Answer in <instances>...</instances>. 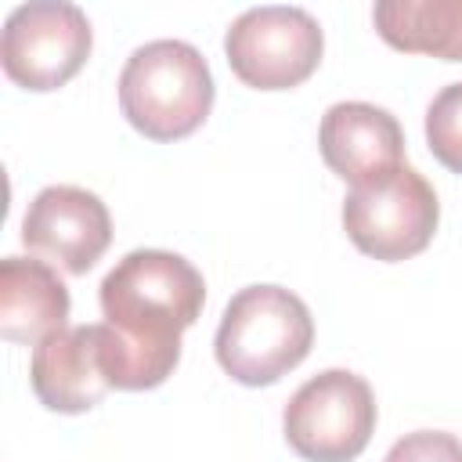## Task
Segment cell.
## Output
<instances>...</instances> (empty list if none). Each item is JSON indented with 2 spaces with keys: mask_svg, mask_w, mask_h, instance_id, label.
I'll return each instance as SVG.
<instances>
[{
  "mask_svg": "<svg viewBox=\"0 0 462 462\" xmlns=\"http://www.w3.org/2000/svg\"><path fill=\"white\" fill-rule=\"evenodd\" d=\"M97 300L101 368L112 390H155L180 361V332L199 321L206 282L180 253L134 249L101 278Z\"/></svg>",
  "mask_w": 462,
  "mask_h": 462,
  "instance_id": "cell-1",
  "label": "cell"
},
{
  "mask_svg": "<svg viewBox=\"0 0 462 462\" xmlns=\"http://www.w3.org/2000/svg\"><path fill=\"white\" fill-rule=\"evenodd\" d=\"M310 343L314 318L296 292L282 285H245L227 300L213 350L235 383L271 386L303 365Z\"/></svg>",
  "mask_w": 462,
  "mask_h": 462,
  "instance_id": "cell-2",
  "label": "cell"
},
{
  "mask_svg": "<svg viewBox=\"0 0 462 462\" xmlns=\"http://www.w3.org/2000/svg\"><path fill=\"white\" fill-rule=\"evenodd\" d=\"M213 72L188 40H152L119 72V108L148 141L191 137L213 112Z\"/></svg>",
  "mask_w": 462,
  "mask_h": 462,
  "instance_id": "cell-3",
  "label": "cell"
},
{
  "mask_svg": "<svg viewBox=\"0 0 462 462\" xmlns=\"http://www.w3.org/2000/svg\"><path fill=\"white\" fill-rule=\"evenodd\" d=\"M440 224L433 184L408 162L365 180L343 199V231L372 260L397 263L422 253Z\"/></svg>",
  "mask_w": 462,
  "mask_h": 462,
  "instance_id": "cell-4",
  "label": "cell"
},
{
  "mask_svg": "<svg viewBox=\"0 0 462 462\" xmlns=\"http://www.w3.org/2000/svg\"><path fill=\"white\" fill-rule=\"evenodd\" d=\"M282 430L303 462H354L375 433V393L357 372L325 368L289 397Z\"/></svg>",
  "mask_w": 462,
  "mask_h": 462,
  "instance_id": "cell-5",
  "label": "cell"
},
{
  "mask_svg": "<svg viewBox=\"0 0 462 462\" xmlns=\"http://www.w3.org/2000/svg\"><path fill=\"white\" fill-rule=\"evenodd\" d=\"M325 36L310 11L263 4L242 11L224 32L231 72L253 90H292L321 65Z\"/></svg>",
  "mask_w": 462,
  "mask_h": 462,
  "instance_id": "cell-6",
  "label": "cell"
},
{
  "mask_svg": "<svg viewBox=\"0 0 462 462\" xmlns=\"http://www.w3.org/2000/svg\"><path fill=\"white\" fill-rule=\"evenodd\" d=\"M94 32L87 14L65 0H32L7 14L0 65L11 83L32 94L65 87L90 58Z\"/></svg>",
  "mask_w": 462,
  "mask_h": 462,
  "instance_id": "cell-7",
  "label": "cell"
},
{
  "mask_svg": "<svg viewBox=\"0 0 462 462\" xmlns=\"http://www.w3.org/2000/svg\"><path fill=\"white\" fill-rule=\"evenodd\" d=\"M22 242L51 267L87 274L112 242L108 206L87 188L51 184L32 195L22 217Z\"/></svg>",
  "mask_w": 462,
  "mask_h": 462,
  "instance_id": "cell-8",
  "label": "cell"
},
{
  "mask_svg": "<svg viewBox=\"0 0 462 462\" xmlns=\"http://www.w3.org/2000/svg\"><path fill=\"white\" fill-rule=\"evenodd\" d=\"M318 148L325 166L350 188L404 166V130L397 116L368 101H336L321 116Z\"/></svg>",
  "mask_w": 462,
  "mask_h": 462,
  "instance_id": "cell-9",
  "label": "cell"
},
{
  "mask_svg": "<svg viewBox=\"0 0 462 462\" xmlns=\"http://www.w3.org/2000/svg\"><path fill=\"white\" fill-rule=\"evenodd\" d=\"M29 383L36 401L47 411L61 415H83L105 401L112 390L105 368H101V336L97 325H65L61 332L47 336L40 346H32L29 361Z\"/></svg>",
  "mask_w": 462,
  "mask_h": 462,
  "instance_id": "cell-10",
  "label": "cell"
},
{
  "mask_svg": "<svg viewBox=\"0 0 462 462\" xmlns=\"http://www.w3.org/2000/svg\"><path fill=\"white\" fill-rule=\"evenodd\" d=\"M69 289L47 260L4 256L0 260V336L18 346H40L65 328Z\"/></svg>",
  "mask_w": 462,
  "mask_h": 462,
  "instance_id": "cell-11",
  "label": "cell"
},
{
  "mask_svg": "<svg viewBox=\"0 0 462 462\" xmlns=\"http://www.w3.org/2000/svg\"><path fill=\"white\" fill-rule=\"evenodd\" d=\"M372 22L393 51L462 61V0H379Z\"/></svg>",
  "mask_w": 462,
  "mask_h": 462,
  "instance_id": "cell-12",
  "label": "cell"
},
{
  "mask_svg": "<svg viewBox=\"0 0 462 462\" xmlns=\"http://www.w3.org/2000/svg\"><path fill=\"white\" fill-rule=\"evenodd\" d=\"M426 144L433 159L462 173V83H448L426 108Z\"/></svg>",
  "mask_w": 462,
  "mask_h": 462,
  "instance_id": "cell-13",
  "label": "cell"
},
{
  "mask_svg": "<svg viewBox=\"0 0 462 462\" xmlns=\"http://www.w3.org/2000/svg\"><path fill=\"white\" fill-rule=\"evenodd\" d=\"M383 462H462V440L448 430H415L404 433Z\"/></svg>",
  "mask_w": 462,
  "mask_h": 462,
  "instance_id": "cell-14",
  "label": "cell"
}]
</instances>
